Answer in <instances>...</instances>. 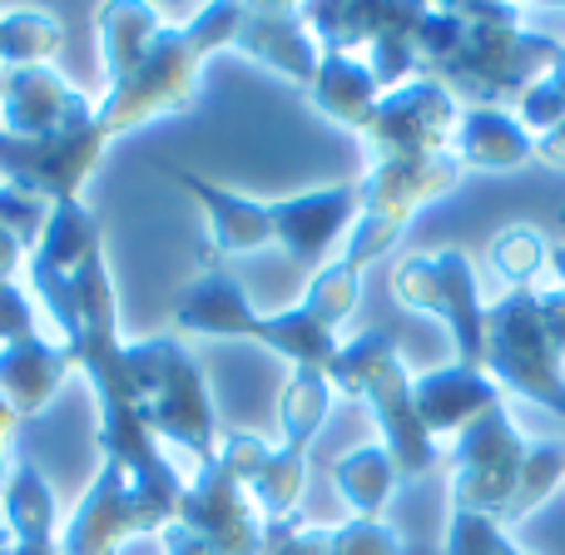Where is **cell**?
Wrapping results in <instances>:
<instances>
[{
	"label": "cell",
	"mask_w": 565,
	"mask_h": 555,
	"mask_svg": "<svg viewBox=\"0 0 565 555\" xmlns=\"http://www.w3.org/2000/svg\"><path fill=\"white\" fill-rule=\"evenodd\" d=\"M45 218H50V204H40L35 194H25V189H15V184H0V228L20 234L25 244H30V238L40 244Z\"/></svg>",
	"instance_id": "8d00e7d4"
},
{
	"label": "cell",
	"mask_w": 565,
	"mask_h": 555,
	"mask_svg": "<svg viewBox=\"0 0 565 555\" xmlns=\"http://www.w3.org/2000/svg\"><path fill=\"white\" fill-rule=\"evenodd\" d=\"M159 546H164V555H209V546L194 536V531H184L179 521H169L164 531H159Z\"/></svg>",
	"instance_id": "60d3db41"
},
{
	"label": "cell",
	"mask_w": 565,
	"mask_h": 555,
	"mask_svg": "<svg viewBox=\"0 0 565 555\" xmlns=\"http://www.w3.org/2000/svg\"><path fill=\"white\" fill-rule=\"evenodd\" d=\"M125 367L135 382L139 417L154 431V441H174L199 467H209L224 437H218L214 397H209L204 367H199L194 352L179 338H135L125 342Z\"/></svg>",
	"instance_id": "277c9868"
},
{
	"label": "cell",
	"mask_w": 565,
	"mask_h": 555,
	"mask_svg": "<svg viewBox=\"0 0 565 555\" xmlns=\"http://www.w3.org/2000/svg\"><path fill=\"white\" fill-rule=\"evenodd\" d=\"M99 25V60H105V85H119L139 60L149 55L154 35L164 30V10L159 6H139V0H119V6H99L95 10Z\"/></svg>",
	"instance_id": "cb8c5ba5"
},
{
	"label": "cell",
	"mask_w": 565,
	"mask_h": 555,
	"mask_svg": "<svg viewBox=\"0 0 565 555\" xmlns=\"http://www.w3.org/2000/svg\"><path fill=\"white\" fill-rule=\"evenodd\" d=\"M546 258H551L546 238H541V228H531V224L501 228L497 244H491V268H497L511 288H531V274H541Z\"/></svg>",
	"instance_id": "f546056e"
},
{
	"label": "cell",
	"mask_w": 565,
	"mask_h": 555,
	"mask_svg": "<svg viewBox=\"0 0 565 555\" xmlns=\"http://www.w3.org/2000/svg\"><path fill=\"white\" fill-rule=\"evenodd\" d=\"M70 372H75V362H70V352L60 342L40 338V332L20 338L10 348H0V397L20 412V421H30L60 397Z\"/></svg>",
	"instance_id": "d6986e66"
},
{
	"label": "cell",
	"mask_w": 565,
	"mask_h": 555,
	"mask_svg": "<svg viewBox=\"0 0 565 555\" xmlns=\"http://www.w3.org/2000/svg\"><path fill=\"white\" fill-rule=\"evenodd\" d=\"M417 70L451 95H471L481 109H501V99L526 95L531 85L561 65L565 45L521 25V6H422L412 30Z\"/></svg>",
	"instance_id": "6da1fadb"
},
{
	"label": "cell",
	"mask_w": 565,
	"mask_h": 555,
	"mask_svg": "<svg viewBox=\"0 0 565 555\" xmlns=\"http://www.w3.org/2000/svg\"><path fill=\"white\" fill-rule=\"evenodd\" d=\"M238 25H244V6H199V15L189 25L159 30L149 55L119 85H105V95L95 99V119L109 145L129 129L149 125V119L189 115L199 99V65L214 50L234 45Z\"/></svg>",
	"instance_id": "7a4b0ae2"
},
{
	"label": "cell",
	"mask_w": 565,
	"mask_h": 555,
	"mask_svg": "<svg viewBox=\"0 0 565 555\" xmlns=\"http://www.w3.org/2000/svg\"><path fill=\"white\" fill-rule=\"evenodd\" d=\"M461 159L457 154H437V159H417V164H372L367 174L358 179L362 194V214H382L397 218V224H412L427 204L447 199L451 189L461 184Z\"/></svg>",
	"instance_id": "9a60e30c"
},
{
	"label": "cell",
	"mask_w": 565,
	"mask_h": 555,
	"mask_svg": "<svg viewBox=\"0 0 565 555\" xmlns=\"http://www.w3.org/2000/svg\"><path fill=\"white\" fill-rule=\"evenodd\" d=\"M536 302H541V322H546V338H551V348L565 357V288L556 282L551 292H536Z\"/></svg>",
	"instance_id": "f35d334b"
},
{
	"label": "cell",
	"mask_w": 565,
	"mask_h": 555,
	"mask_svg": "<svg viewBox=\"0 0 565 555\" xmlns=\"http://www.w3.org/2000/svg\"><path fill=\"white\" fill-rule=\"evenodd\" d=\"M302 491H308V451H292V447H282V441H278V447L268 451V461H264V471H258V481L248 487V497H254V506H258V516H264V526H268V521L298 516Z\"/></svg>",
	"instance_id": "83f0119b"
},
{
	"label": "cell",
	"mask_w": 565,
	"mask_h": 555,
	"mask_svg": "<svg viewBox=\"0 0 565 555\" xmlns=\"http://www.w3.org/2000/svg\"><path fill=\"white\" fill-rule=\"evenodd\" d=\"M174 521L194 531L209 555H264V516H258L248 487L218 457L199 467L194 481H184Z\"/></svg>",
	"instance_id": "8fae6325"
},
{
	"label": "cell",
	"mask_w": 565,
	"mask_h": 555,
	"mask_svg": "<svg viewBox=\"0 0 565 555\" xmlns=\"http://www.w3.org/2000/svg\"><path fill=\"white\" fill-rule=\"evenodd\" d=\"M358 292H362V274L352 264H328V268H318V278L308 282V292H302V302H308L312 312H318L322 322H328L332 332L348 322V312L358 308Z\"/></svg>",
	"instance_id": "4dcf8cb0"
},
{
	"label": "cell",
	"mask_w": 565,
	"mask_h": 555,
	"mask_svg": "<svg viewBox=\"0 0 565 555\" xmlns=\"http://www.w3.org/2000/svg\"><path fill=\"white\" fill-rule=\"evenodd\" d=\"M457 125H461V109L447 85H437L427 75L407 79V85L387 89L377 99L367 129H362L367 169L372 164H417V159L451 154Z\"/></svg>",
	"instance_id": "30bf717a"
},
{
	"label": "cell",
	"mask_w": 565,
	"mask_h": 555,
	"mask_svg": "<svg viewBox=\"0 0 565 555\" xmlns=\"http://www.w3.org/2000/svg\"><path fill=\"white\" fill-rule=\"evenodd\" d=\"M328 407H332V382H328V372H318V367H292L288 387H282V402H278L282 447L308 451L312 437L322 431V421H328Z\"/></svg>",
	"instance_id": "4316f807"
},
{
	"label": "cell",
	"mask_w": 565,
	"mask_h": 555,
	"mask_svg": "<svg viewBox=\"0 0 565 555\" xmlns=\"http://www.w3.org/2000/svg\"><path fill=\"white\" fill-rule=\"evenodd\" d=\"M412 407H417L427 437H441V431H457L461 437L477 417L501 407V387L487 367L451 362V367H431L422 377H412Z\"/></svg>",
	"instance_id": "2e32d148"
},
{
	"label": "cell",
	"mask_w": 565,
	"mask_h": 555,
	"mask_svg": "<svg viewBox=\"0 0 565 555\" xmlns=\"http://www.w3.org/2000/svg\"><path fill=\"white\" fill-rule=\"evenodd\" d=\"M179 516V497L139 487L125 461L99 457L89 491L79 497L75 516L60 526V555H115L129 536H159Z\"/></svg>",
	"instance_id": "8992f818"
},
{
	"label": "cell",
	"mask_w": 565,
	"mask_h": 555,
	"mask_svg": "<svg viewBox=\"0 0 565 555\" xmlns=\"http://www.w3.org/2000/svg\"><path fill=\"white\" fill-rule=\"evenodd\" d=\"M248 342H264V348H274L278 357H288L292 367H318V372H328L332 357H338V348H342L338 332H332L308 302L282 308V312H258Z\"/></svg>",
	"instance_id": "603a6c76"
},
{
	"label": "cell",
	"mask_w": 565,
	"mask_h": 555,
	"mask_svg": "<svg viewBox=\"0 0 565 555\" xmlns=\"http://www.w3.org/2000/svg\"><path fill=\"white\" fill-rule=\"evenodd\" d=\"M15 437H20V412L0 397V491H6V477H10V467H15V457H10Z\"/></svg>",
	"instance_id": "ab89813d"
},
{
	"label": "cell",
	"mask_w": 565,
	"mask_h": 555,
	"mask_svg": "<svg viewBox=\"0 0 565 555\" xmlns=\"http://www.w3.org/2000/svg\"><path fill=\"white\" fill-rule=\"evenodd\" d=\"M234 50L254 55L258 65L278 70V75L298 79L302 89L318 79L322 50L312 40L308 20H302V6H244V25H238Z\"/></svg>",
	"instance_id": "e0dca14e"
},
{
	"label": "cell",
	"mask_w": 565,
	"mask_h": 555,
	"mask_svg": "<svg viewBox=\"0 0 565 555\" xmlns=\"http://www.w3.org/2000/svg\"><path fill=\"white\" fill-rule=\"evenodd\" d=\"M85 105H95V99H85L75 85H65L50 65L6 70V75H0V135H10V139L55 135V129L70 125Z\"/></svg>",
	"instance_id": "5bb4252c"
},
{
	"label": "cell",
	"mask_w": 565,
	"mask_h": 555,
	"mask_svg": "<svg viewBox=\"0 0 565 555\" xmlns=\"http://www.w3.org/2000/svg\"><path fill=\"white\" fill-rule=\"evenodd\" d=\"M35 338V302L20 282H0V348Z\"/></svg>",
	"instance_id": "74e56055"
},
{
	"label": "cell",
	"mask_w": 565,
	"mask_h": 555,
	"mask_svg": "<svg viewBox=\"0 0 565 555\" xmlns=\"http://www.w3.org/2000/svg\"><path fill=\"white\" fill-rule=\"evenodd\" d=\"M264 555H332V526H312V521H302V516L268 521Z\"/></svg>",
	"instance_id": "e575fe53"
},
{
	"label": "cell",
	"mask_w": 565,
	"mask_h": 555,
	"mask_svg": "<svg viewBox=\"0 0 565 555\" xmlns=\"http://www.w3.org/2000/svg\"><path fill=\"white\" fill-rule=\"evenodd\" d=\"M0 75H6V70H0Z\"/></svg>",
	"instance_id": "f6af8a7d"
},
{
	"label": "cell",
	"mask_w": 565,
	"mask_h": 555,
	"mask_svg": "<svg viewBox=\"0 0 565 555\" xmlns=\"http://www.w3.org/2000/svg\"><path fill=\"white\" fill-rule=\"evenodd\" d=\"M258 308L248 302L244 282L228 268H204L184 292L174 298V328L194 338H244L254 332Z\"/></svg>",
	"instance_id": "ffe728a7"
},
{
	"label": "cell",
	"mask_w": 565,
	"mask_h": 555,
	"mask_svg": "<svg viewBox=\"0 0 565 555\" xmlns=\"http://www.w3.org/2000/svg\"><path fill=\"white\" fill-rule=\"evenodd\" d=\"M402 228L407 224H397V218H382V214H358V224H352V234H348V244H342V264H352L362 274L367 264H377L382 254H387L392 244L402 238Z\"/></svg>",
	"instance_id": "836d02e7"
},
{
	"label": "cell",
	"mask_w": 565,
	"mask_h": 555,
	"mask_svg": "<svg viewBox=\"0 0 565 555\" xmlns=\"http://www.w3.org/2000/svg\"><path fill=\"white\" fill-rule=\"evenodd\" d=\"M536 159L541 164H551V169H565V125L536 139Z\"/></svg>",
	"instance_id": "7bdbcfd3"
},
{
	"label": "cell",
	"mask_w": 565,
	"mask_h": 555,
	"mask_svg": "<svg viewBox=\"0 0 565 555\" xmlns=\"http://www.w3.org/2000/svg\"><path fill=\"white\" fill-rule=\"evenodd\" d=\"M0 511L10 526V546L0 555H60V506L55 487L35 461H15L0 491Z\"/></svg>",
	"instance_id": "ac0fdd59"
},
{
	"label": "cell",
	"mask_w": 565,
	"mask_h": 555,
	"mask_svg": "<svg viewBox=\"0 0 565 555\" xmlns=\"http://www.w3.org/2000/svg\"><path fill=\"white\" fill-rule=\"evenodd\" d=\"M308 99L328 119H338V125H348L362 135L372 109H377V99H382V85L362 55H322L318 79L308 85Z\"/></svg>",
	"instance_id": "7402d4cb"
},
{
	"label": "cell",
	"mask_w": 565,
	"mask_h": 555,
	"mask_svg": "<svg viewBox=\"0 0 565 555\" xmlns=\"http://www.w3.org/2000/svg\"><path fill=\"white\" fill-rule=\"evenodd\" d=\"M565 481V441H531V457H526V471H521V487L516 497H511L507 516H501V526H516V521H526L531 511L541 506V501L551 497Z\"/></svg>",
	"instance_id": "f1b7e54d"
},
{
	"label": "cell",
	"mask_w": 565,
	"mask_h": 555,
	"mask_svg": "<svg viewBox=\"0 0 565 555\" xmlns=\"http://www.w3.org/2000/svg\"><path fill=\"white\" fill-rule=\"evenodd\" d=\"M332 555H402V541L387 521H342L332 526Z\"/></svg>",
	"instance_id": "d590c367"
},
{
	"label": "cell",
	"mask_w": 565,
	"mask_h": 555,
	"mask_svg": "<svg viewBox=\"0 0 565 555\" xmlns=\"http://www.w3.org/2000/svg\"><path fill=\"white\" fill-rule=\"evenodd\" d=\"M561 352L551 348L546 322H541L536 288H507L487 308V362L481 367L497 377L501 392H516L526 402H541L565 421V372Z\"/></svg>",
	"instance_id": "5b68a950"
},
{
	"label": "cell",
	"mask_w": 565,
	"mask_h": 555,
	"mask_svg": "<svg viewBox=\"0 0 565 555\" xmlns=\"http://www.w3.org/2000/svg\"><path fill=\"white\" fill-rule=\"evenodd\" d=\"M392 298L412 312H431L457 338V362L481 367L487 362V302H481L471 258L461 248L412 254L392 268Z\"/></svg>",
	"instance_id": "52a82bcc"
},
{
	"label": "cell",
	"mask_w": 565,
	"mask_h": 555,
	"mask_svg": "<svg viewBox=\"0 0 565 555\" xmlns=\"http://www.w3.org/2000/svg\"><path fill=\"white\" fill-rule=\"evenodd\" d=\"M531 441L511 421L507 402L477 417L457 441H451V511H471V516L501 521L521 487Z\"/></svg>",
	"instance_id": "9c48e42d"
},
{
	"label": "cell",
	"mask_w": 565,
	"mask_h": 555,
	"mask_svg": "<svg viewBox=\"0 0 565 555\" xmlns=\"http://www.w3.org/2000/svg\"><path fill=\"white\" fill-rule=\"evenodd\" d=\"M328 382H332V392H342V397L362 402V407L372 412V421H377V431H382V447L397 461L402 481L427 477L441 461L437 437H427L417 407H412V372L402 367L397 332L367 328L352 342H342L328 367Z\"/></svg>",
	"instance_id": "3957f363"
},
{
	"label": "cell",
	"mask_w": 565,
	"mask_h": 555,
	"mask_svg": "<svg viewBox=\"0 0 565 555\" xmlns=\"http://www.w3.org/2000/svg\"><path fill=\"white\" fill-rule=\"evenodd\" d=\"M159 174H169L179 189L204 204L209 214V234L199 244V264L204 268H224V258L238 254H258L264 244H274V224H268V204L248 194H234V189L214 184V179L194 174V169H179V164H159Z\"/></svg>",
	"instance_id": "4fadbf2b"
},
{
	"label": "cell",
	"mask_w": 565,
	"mask_h": 555,
	"mask_svg": "<svg viewBox=\"0 0 565 555\" xmlns=\"http://www.w3.org/2000/svg\"><path fill=\"white\" fill-rule=\"evenodd\" d=\"M358 214H362L358 184H328L312 189V194H288L268 204L274 244L298 268H328L332 244H348Z\"/></svg>",
	"instance_id": "7c38bea8"
},
{
	"label": "cell",
	"mask_w": 565,
	"mask_h": 555,
	"mask_svg": "<svg viewBox=\"0 0 565 555\" xmlns=\"http://www.w3.org/2000/svg\"><path fill=\"white\" fill-rule=\"evenodd\" d=\"M105 149H109V139L95 119V105H85L70 125H60L45 139L0 135V184L25 189V194H35L50 209L70 204V199H79V189L99 169Z\"/></svg>",
	"instance_id": "ba28073f"
},
{
	"label": "cell",
	"mask_w": 565,
	"mask_h": 555,
	"mask_svg": "<svg viewBox=\"0 0 565 555\" xmlns=\"http://www.w3.org/2000/svg\"><path fill=\"white\" fill-rule=\"evenodd\" d=\"M65 45V30L45 6H10L0 10V70L50 65Z\"/></svg>",
	"instance_id": "484cf974"
},
{
	"label": "cell",
	"mask_w": 565,
	"mask_h": 555,
	"mask_svg": "<svg viewBox=\"0 0 565 555\" xmlns=\"http://www.w3.org/2000/svg\"><path fill=\"white\" fill-rule=\"evenodd\" d=\"M451 154L461 159V169H491V174H507L536 159V139L521 129L516 115L507 109H461L457 139H451Z\"/></svg>",
	"instance_id": "44dd1931"
},
{
	"label": "cell",
	"mask_w": 565,
	"mask_h": 555,
	"mask_svg": "<svg viewBox=\"0 0 565 555\" xmlns=\"http://www.w3.org/2000/svg\"><path fill=\"white\" fill-rule=\"evenodd\" d=\"M20 264H25V238L0 228V282H15Z\"/></svg>",
	"instance_id": "b9f144b4"
},
{
	"label": "cell",
	"mask_w": 565,
	"mask_h": 555,
	"mask_svg": "<svg viewBox=\"0 0 565 555\" xmlns=\"http://www.w3.org/2000/svg\"><path fill=\"white\" fill-rule=\"evenodd\" d=\"M397 461L387 457L382 441H367V447H352L348 457L332 461V487L338 497L358 511L362 521H382V506H387L392 487H397Z\"/></svg>",
	"instance_id": "d4e9b609"
},
{
	"label": "cell",
	"mask_w": 565,
	"mask_h": 555,
	"mask_svg": "<svg viewBox=\"0 0 565 555\" xmlns=\"http://www.w3.org/2000/svg\"><path fill=\"white\" fill-rule=\"evenodd\" d=\"M447 555H526L511 546L507 526L491 516H471V511H451L447 521Z\"/></svg>",
	"instance_id": "d6a6232c"
},
{
	"label": "cell",
	"mask_w": 565,
	"mask_h": 555,
	"mask_svg": "<svg viewBox=\"0 0 565 555\" xmlns=\"http://www.w3.org/2000/svg\"><path fill=\"white\" fill-rule=\"evenodd\" d=\"M516 119L531 139H541V135H551V129L565 125V55L541 85H531L526 95L516 99Z\"/></svg>",
	"instance_id": "1f68e13d"
},
{
	"label": "cell",
	"mask_w": 565,
	"mask_h": 555,
	"mask_svg": "<svg viewBox=\"0 0 565 555\" xmlns=\"http://www.w3.org/2000/svg\"><path fill=\"white\" fill-rule=\"evenodd\" d=\"M551 268H556V278H561V288H565V244L551 248Z\"/></svg>",
	"instance_id": "ee69618b"
}]
</instances>
